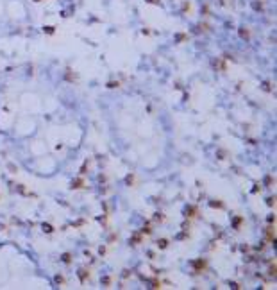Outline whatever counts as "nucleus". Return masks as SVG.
Wrapping results in <instances>:
<instances>
[{
	"label": "nucleus",
	"mask_w": 277,
	"mask_h": 290,
	"mask_svg": "<svg viewBox=\"0 0 277 290\" xmlns=\"http://www.w3.org/2000/svg\"><path fill=\"white\" fill-rule=\"evenodd\" d=\"M81 186H82V181H81V179H75V181L72 183V188H81Z\"/></svg>",
	"instance_id": "f257e3e1"
},
{
	"label": "nucleus",
	"mask_w": 277,
	"mask_h": 290,
	"mask_svg": "<svg viewBox=\"0 0 277 290\" xmlns=\"http://www.w3.org/2000/svg\"><path fill=\"white\" fill-rule=\"evenodd\" d=\"M157 245H159L161 249H165V247L168 245V240H165V238H163V240H159V242H157Z\"/></svg>",
	"instance_id": "f03ea898"
},
{
	"label": "nucleus",
	"mask_w": 277,
	"mask_h": 290,
	"mask_svg": "<svg viewBox=\"0 0 277 290\" xmlns=\"http://www.w3.org/2000/svg\"><path fill=\"white\" fill-rule=\"evenodd\" d=\"M43 231L45 233H52V226L50 224H43Z\"/></svg>",
	"instance_id": "7ed1b4c3"
},
{
	"label": "nucleus",
	"mask_w": 277,
	"mask_h": 290,
	"mask_svg": "<svg viewBox=\"0 0 277 290\" xmlns=\"http://www.w3.org/2000/svg\"><path fill=\"white\" fill-rule=\"evenodd\" d=\"M63 261H65V263H70V254H65V256H63Z\"/></svg>",
	"instance_id": "20e7f679"
}]
</instances>
